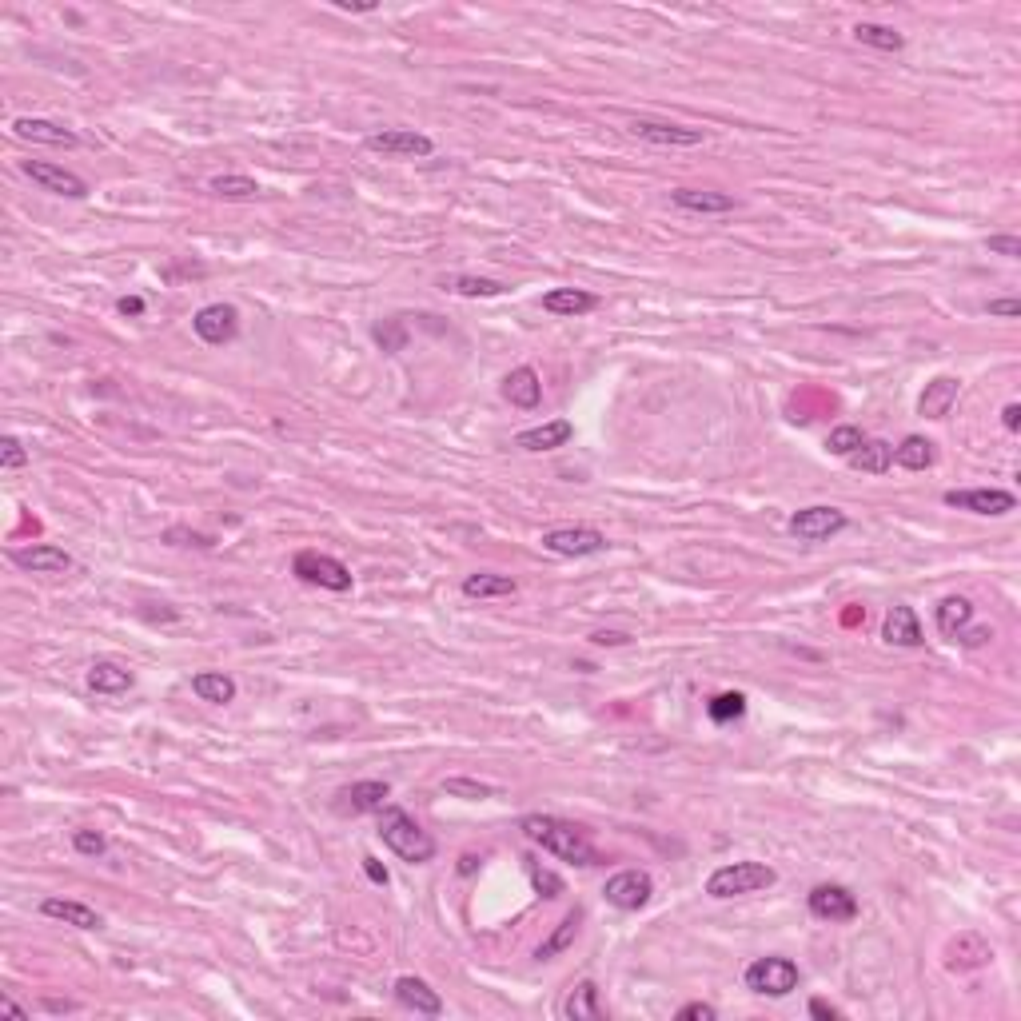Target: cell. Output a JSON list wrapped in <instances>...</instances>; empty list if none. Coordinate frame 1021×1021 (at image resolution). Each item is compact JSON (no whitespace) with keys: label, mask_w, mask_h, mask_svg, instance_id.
Wrapping results in <instances>:
<instances>
[{"label":"cell","mask_w":1021,"mask_h":1021,"mask_svg":"<svg viewBox=\"0 0 1021 1021\" xmlns=\"http://www.w3.org/2000/svg\"><path fill=\"white\" fill-rule=\"evenodd\" d=\"M854 40L866 44V48H878V52H902V48H906V36H902V32H894V28H886V24H870V20L854 24Z\"/></svg>","instance_id":"obj_34"},{"label":"cell","mask_w":1021,"mask_h":1021,"mask_svg":"<svg viewBox=\"0 0 1021 1021\" xmlns=\"http://www.w3.org/2000/svg\"><path fill=\"white\" fill-rule=\"evenodd\" d=\"M591 643H599V647H623L627 635H619V631H599V635H591Z\"/></svg>","instance_id":"obj_51"},{"label":"cell","mask_w":1021,"mask_h":1021,"mask_svg":"<svg viewBox=\"0 0 1021 1021\" xmlns=\"http://www.w3.org/2000/svg\"><path fill=\"white\" fill-rule=\"evenodd\" d=\"M774 882H778V874L766 862H730L706 878V894L710 898H742V894L766 890Z\"/></svg>","instance_id":"obj_3"},{"label":"cell","mask_w":1021,"mask_h":1021,"mask_svg":"<svg viewBox=\"0 0 1021 1021\" xmlns=\"http://www.w3.org/2000/svg\"><path fill=\"white\" fill-rule=\"evenodd\" d=\"M475 862H479L475 854H463V858H459V874H471V870H475Z\"/></svg>","instance_id":"obj_55"},{"label":"cell","mask_w":1021,"mask_h":1021,"mask_svg":"<svg viewBox=\"0 0 1021 1021\" xmlns=\"http://www.w3.org/2000/svg\"><path fill=\"white\" fill-rule=\"evenodd\" d=\"M946 507L974 511V515H1010L1018 499L1014 491H1002V487H974V491H946Z\"/></svg>","instance_id":"obj_13"},{"label":"cell","mask_w":1021,"mask_h":1021,"mask_svg":"<svg viewBox=\"0 0 1021 1021\" xmlns=\"http://www.w3.org/2000/svg\"><path fill=\"white\" fill-rule=\"evenodd\" d=\"M519 830H523L535 846H543L547 854H555V858H563V862H575V866H595V862H599V850H595L591 834H587L583 826L567 822V818H555V814H527V818L519 822Z\"/></svg>","instance_id":"obj_1"},{"label":"cell","mask_w":1021,"mask_h":1021,"mask_svg":"<svg viewBox=\"0 0 1021 1021\" xmlns=\"http://www.w3.org/2000/svg\"><path fill=\"white\" fill-rule=\"evenodd\" d=\"M563 1014L571 1021H599L603 1018V1006H599V986L587 978V982H579L571 994H567V1002H563Z\"/></svg>","instance_id":"obj_30"},{"label":"cell","mask_w":1021,"mask_h":1021,"mask_svg":"<svg viewBox=\"0 0 1021 1021\" xmlns=\"http://www.w3.org/2000/svg\"><path fill=\"white\" fill-rule=\"evenodd\" d=\"M706 714H710V722L726 726V722H734V718L746 714V694H742V690H722V694H714V698L706 702Z\"/></svg>","instance_id":"obj_35"},{"label":"cell","mask_w":1021,"mask_h":1021,"mask_svg":"<svg viewBox=\"0 0 1021 1021\" xmlns=\"http://www.w3.org/2000/svg\"><path fill=\"white\" fill-rule=\"evenodd\" d=\"M379 838H383L387 850H395L411 866H423V862L435 858V838L399 806H383L379 810Z\"/></svg>","instance_id":"obj_2"},{"label":"cell","mask_w":1021,"mask_h":1021,"mask_svg":"<svg viewBox=\"0 0 1021 1021\" xmlns=\"http://www.w3.org/2000/svg\"><path fill=\"white\" fill-rule=\"evenodd\" d=\"M954 639H962V647H986V643L994 639V631H990V627H978V631H958Z\"/></svg>","instance_id":"obj_46"},{"label":"cell","mask_w":1021,"mask_h":1021,"mask_svg":"<svg viewBox=\"0 0 1021 1021\" xmlns=\"http://www.w3.org/2000/svg\"><path fill=\"white\" fill-rule=\"evenodd\" d=\"M603 894H607V902L615 910H643L651 902V894H655V882H651L647 870H619V874L607 878Z\"/></svg>","instance_id":"obj_7"},{"label":"cell","mask_w":1021,"mask_h":1021,"mask_svg":"<svg viewBox=\"0 0 1021 1021\" xmlns=\"http://www.w3.org/2000/svg\"><path fill=\"white\" fill-rule=\"evenodd\" d=\"M970 619H974V603L966 599V595H950V599H942L938 603V611H934V623H938V631L942 635H958V631H966L970 627Z\"/></svg>","instance_id":"obj_28"},{"label":"cell","mask_w":1021,"mask_h":1021,"mask_svg":"<svg viewBox=\"0 0 1021 1021\" xmlns=\"http://www.w3.org/2000/svg\"><path fill=\"white\" fill-rule=\"evenodd\" d=\"M531 882H535V890H539L543 898H559V894H563V878H555L551 870L531 866Z\"/></svg>","instance_id":"obj_43"},{"label":"cell","mask_w":1021,"mask_h":1021,"mask_svg":"<svg viewBox=\"0 0 1021 1021\" xmlns=\"http://www.w3.org/2000/svg\"><path fill=\"white\" fill-rule=\"evenodd\" d=\"M718 1018V1010L710 1006V1002H686L679 1010V1021H714Z\"/></svg>","instance_id":"obj_45"},{"label":"cell","mask_w":1021,"mask_h":1021,"mask_svg":"<svg viewBox=\"0 0 1021 1021\" xmlns=\"http://www.w3.org/2000/svg\"><path fill=\"white\" fill-rule=\"evenodd\" d=\"M503 395H507V403L519 407V411L539 407V399H543V379H539V371H535V367H515V371L503 379Z\"/></svg>","instance_id":"obj_20"},{"label":"cell","mask_w":1021,"mask_h":1021,"mask_svg":"<svg viewBox=\"0 0 1021 1021\" xmlns=\"http://www.w3.org/2000/svg\"><path fill=\"white\" fill-rule=\"evenodd\" d=\"M810 1018L838 1021V1018H842V1014H838V1010H834V1006H830V1002H822V998H814V1002H810Z\"/></svg>","instance_id":"obj_48"},{"label":"cell","mask_w":1021,"mask_h":1021,"mask_svg":"<svg viewBox=\"0 0 1021 1021\" xmlns=\"http://www.w3.org/2000/svg\"><path fill=\"white\" fill-rule=\"evenodd\" d=\"M595 308H599V296H591L583 288H551L543 296V312H551V316H587Z\"/></svg>","instance_id":"obj_25"},{"label":"cell","mask_w":1021,"mask_h":1021,"mask_svg":"<svg viewBox=\"0 0 1021 1021\" xmlns=\"http://www.w3.org/2000/svg\"><path fill=\"white\" fill-rule=\"evenodd\" d=\"M192 328H196V336L204 343L224 347V343H232L240 336V316H236L232 304H208V308H200L192 316Z\"/></svg>","instance_id":"obj_12"},{"label":"cell","mask_w":1021,"mask_h":1021,"mask_svg":"<svg viewBox=\"0 0 1021 1021\" xmlns=\"http://www.w3.org/2000/svg\"><path fill=\"white\" fill-rule=\"evenodd\" d=\"M395 998H399V1006H407V1010H415V1014H423V1018H439V1014H443V998H439L423 978L403 974V978L395 982Z\"/></svg>","instance_id":"obj_19"},{"label":"cell","mask_w":1021,"mask_h":1021,"mask_svg":"<svg viewBox=\"0 0 1021 1021\" xmlns=\"http://www.w3.org/2000/svg\"><path fill=\"white\" fill-rule=\"evenodd\" d=\"M934 459H938V451H934V443L922 439V435H906V439L894 447V463L906 467V471H926V467H934Z\"/></svg>","instance_id":"obj_31"},{"label":"cell","mask_w":1021,"mask_h":1021,"mask_svg":"<svg viewBox=\"0 0 1021 1021\" xmlns=\"http://www.w3.org/2000/svg\"><path fill=\"white\" fill-rule=\"evenodd\" d=\"M208 188H212L220 200H252V196H260V184H256L252 176H236V172L216 176Z\"/></svg>","instance_id":"obj_37"},{"label":"cell","mask_w":1021,"mask_h":1021,"mask_svg":"<svg viewBox=\"0 0 1021 1021\" xmlns=\"http://www.w3.org/2000/svg\"><path fill=\"white\" fill-rule=\"evenodd\" d=\"M806 906H810V914L822 918V922H854V918H858V898H854L846 886H838V882L814 886L810 898H806Z\"/></svg>","instance_id":"obj_10"},{"label":"cell","mask_w":1021,"mask_h":1021,"mask_svg":"<svg viewBox=\"0 0 1021 1021\" xmlns=\"http://www.w3.org/2000/svg\"><path fill=\"white\" fill-rule=\"evenodd\" d=\"M990 962H994V950L982 934H958L946 946V970H954V974H970V970H982Z\"/></svg>","instance_id":"obj_15"},{"label":"cell","mask_w":1021,"mask_h":1021,"mask_svg":"<svg viewBox=\"0 0 1021 1021\" xmlns=\"http://www.w3.org/2000/svg\"><path fill=\"white\" fill-rule=\"evenodd\" d=\"M571 435H575V423H571V419H551V423H543V427L519 431L515 443H519L523 451H555V447L571 443Z\"/></svg>","instance_id":"obj_24"},{"label":"cell","mask_w":1021,"mask_h":1021,"mask_svg":"<svg viewBox=\"0 0 1021 1021\" xmlns=\"http://www.w3.org/2000/svg\"><path fill=\"white\" fill-rule=\"evenodd\" d=\"M519 587H515V579L511 575H487V571H479V575H467L463 579V595L467 599H507V595H515Z\"/></svg>","instance_id":"obj_32"},{"label":"cell","mask_w":1021,"mask_h":1021,"mask_svg":"<svg viewBox=\"0 0 1021 1021\" xmlns=\"http://www.w3.org/2000/svg\"><path fill=\"white\" fill-rule=\"evenodd\" d=\"M20 168H24V176H28L32 184H40L44 192H56V196H68V200H84V196H88V184H84L76 172L60 168V164H48V160H24Z\"/></svg>","instance_id":"obj_11"},{"label":"cell","mask_w":1021,"mask_h":1021,"mask_svg":"<svg viewBox=\"0 0 1021 1021\" xmlns=\"http://www.w3.org/2000/svg\"><path fill=\"white\" fill-rule=\"evenodd\" d=\"M990 316H1002V320H1018L1021 304H1018V300H990Z\"/></svg>","instance_id":"obj_47"},{"label":"cell","mask_w":1021,"mask_h":1021,"mask_svg":"<svg viewBox=\"0 0 1021 1021\" xmlns=\"http://www.w3.org/2000/svg\"><path fill=\"white\" fill-rule=\"evenodd\" d=\"M443 790H447L451 798H471V802H475V798H491V794H495L487 782H471V778H447V782H443Z\"/></svg>","instance_id":"obj_40"},{"label":"cell","mask_w":1021,"mask_h":1021,"mask_svg":"<svg viewBox=\"0 0 1021 1021\" xmlns=\"http://www.w3.org/2000/svg\"><path fill=\"white\" fill-rule=\"evenodd\" d=\"M116 308H120V316H144V300L140 296H124Z\"/></svg>","instance_id":"obj_50"},{"label":"cell","mask_w":1021,"mask_h":1021,"mask_svg":"<svg viewBox=\"0 0 1021 1021\" xmlns=\"http://www.w3.org/2000/svg\"><path fill=\"white\" fill-rule=\"evenodd\" d=\"M132 671H124L120 663H92V671H88V686L96 690V694H124L128 686H132Z\"/></svg>","instance_id":"obj_33"},{"label":"cell","mask_w":1021,"mask_h":1021,"mask_svg":"<svg viewBox=\"0 0 1021 1021\" xmlns=\"http://www.w3.org/2000/svg\"><path fill=\"white\" fill-rule=\"evenodd\" d=\"M292 571H296L304 583H312V587H324V591H351V571L343 567L340 559H332V555L300 551L296 563H292Z\"/></svg>","instance_id":"obj_6"},{"label":"cell","mask_w":1021,"mask_h":1021,"mask_svg":"<svg viewBox=\"0 0 1021 1021\" xmlns=\"http://www.w3.org/2000/svg\"><path fill=\"white\" fill-rule=\"evenodd\" d=\"M367 152H379V156H431L435 152V140L415 132V128H383V132H371L363 140Z\"/></svg>","instance_id":"obj_8"},{"label":"cell","mask_w":1021,"mask_h":1021,"mask_svg":"<svg viewBox=\"0 0 1021 1021\" xmlns=\"http://www.w3.org/2000/svg\"><path fill=\"white\" fill-rule=\"evenodd\" d=\"M451 292H459V296H467V300H491V296H503L507 288L499 284V280H479V276H459L455 284H451Z\"/></svg>","instance_id":"obj_39"},{"label":"cell","mask_w":1021,"mask_h":1021,"mask_svg":"<svg viewBox=\"0 0 1021 1021\" xmlns=\"http://www.w3.org/2000/svg\"><path fill=\"white\" fill-rule=\"evenodd\" d=\"M862 443H866V431L854 427V423H842V427H834V431L826 435V451H830V455H842V459H850Z\"/></svg>","instance_id":"obj_38"},{"label":"cell","mask_w":1021,"mask_h":1021,"mask_svg":"<svg viewBox=\"0 0 1021 1021\" xmlns=\"http://www.w3.org/2000/svg\"><path fill=\"white\" fill-rule=\"evenodd\" d=\"M192 694L200 702H212V706H228L236 698V679L224 675V671H200L192 675Z\"/></svg>","instance_id":"obj_26"},{"label":"cell","mask_w":1021,"mask_h":1021,"mask_svg":"<svg viewBox=\"0 0 1021 1021\" xmlns=\"http://www.w3.org/2000/svg\"><path fill=\"white\" fill-rule=\"evenodd\" d=\"M543 547L563 559H583V555H599L607 547V535L595 527H555L543 535Z\"/></svg>","instance_id":"obj_9"},{"label":"cell","mask_w":1021,"mask_h":1021,"mask_svg":"<svg viewBox=\"0 0 1021 1021\" xmlns=\"http://www.w3.org/2000/svg\"><path fill=\"white\" fill-rule=\"evenodd\" d=\"M0 1014L4 1018H16V1021H28V1010H20L12 998H0Z\"/></svg>","instance_id":"obj_53"},{"label":"cell","mask_w":1021,"mask_h":1021,"mask_svg":"<svg viewBox=\"0 0 1021 1021\" xmlns=\"http://www.w3.org/2000/svg\"><path fill=\"white\" fill-rule=\"evenodd\" d=\"M579 922H583V914H579V910H571V914L559 922V930H555V934H551V938L539 946V954H535V958H539V962H551L555 954H563V950L575 942V934H579Z\"/></svg>","instance_id":"obj_36"},{"label":"cell","mask_w":1021,"mask_h":1021,"mask_svg":"<svg viewBox=\"0 0 1021 1021\" xmlns=\"http://www.w3.org/2000/svg\"><path fill=\"white\" fill-rule=\"evenodd\" d=\"M798 982H802V974L790 958H758L746 966V990L766 994V998H786L798 990Z\"/></svg>","instance_id":"obj_4"},{"label":"cell","mask_w":1021,"mask_h":1021,"mask_svg":"<svg viewBox=\"0 0 1021 1021\" xmlns=\"http://www.w3.org/2000/svg\"><path fill=\"white\" fill-rule=\"evenodd\" d=\"M850 467L854 471H866V475H886L894 467V447L886 439H866L854 455H850Z\"/></svg>","instance_id":"obj_27"},{"label":"cell","mask_w":1021,"mask_h":1021,"mask_svg":"<svg viewBox=\"0 0 1021 1021\" xmlns=\"http://www.w3.org/2000/svg\"><path fill=\"white\" fill-rule=\"evenodd\" d=\"M1002 423H1006V431H1018V427H1021V403H1006V411H1002Z\"/></svg>","instance_id":"obj_52"},{"label":"cell","mask_w":1021,"mask_h":1021,"mask_svg":"<svg viewBox=\"0 0 1021 1021\" xmlns=\"http://www.w3.org/2000/svg\"><path fill=\"white\" fill-rule=\"evenodd\" d=\"M12 563L20 571H32V575H60L72 567V555L52 547V543H32V547H16L12 551Z\"/></svg>","instance_id":"obj_16"},{"label":"cell","mask_w":1021,"mask_h":1021,"mask_svg":"<svg viewBox=\"0 0 1021 1021\" xmlns=\"http://www.w3.org/2000/svg\"><path fill=\"white\" fill-rule=\"evenodd\" d=\"M671 200L679 204L682 212H734V196L726 192H702V188H679L671 192Z\"/></svg>","instance_id":"obj_29"},{"label":"cell","mask_w":1021,"mask_h":1021,"mask_svg":"<svg viewBox=\"0 0 1021 1021\" xmlns=\"http://www.w3.org/2000/svg\"><path fill=\"white\" fill-rule=\"evenodd\" d=\"M363 870H367V878H371V882L387 886V866H379V858H363Z\"/></svg>","instance_id":"obj_49"},{"label":"cell","mask_w":1021,"mask_h":1021,"mask_svg":"<svg viewBox=\"0 0 1021 1021\" xmlns=\"http://www.w3.org/2000/svg\"><path fill=\"white\" fill-rule=\"evenodd\" d=\"M958 391H962V379L938 375L934 383H926V391H922V399H918V411H922L926 419H946L950 407L958 403Z\"/></svg>","instance_id":"obj_21"},{"label":"cell","mask_w":1021,"mask_h":1021,"mask_svg":"<svg viewBox=\"0 0 1021 1021\" xmlns=\"http://www.w3.org/2000/svg\"><path fill=\"white\" fill-rule=\"evenodd\" d=\"M40 914H44V918H56V922H64V926H76V930H100V926H104V918H100L92 906L72 902V898H44Z\"/></svg>","instance_id":"obj_23"},{"label":"cell","mask_w":1021,"mask_h":1021,"mask_svg":"<svg viewBox=\"0 0 1021 1021\" xmlns=\"http://www.w3.org/2000/svg\"><path fill=\"white\" fill-rule=\"evenodd\" d=\"M12 132H16L20 140H28V144H52V148H76V144H80V136H76L72 128L52 124V120H36V116H20V120L12 124Z\"/></svg>","instance_id":"obj_17"},{"label":"cell","mask_w":1021,"mask_h":1021,"mask_svg":"<svg viewBox=\"0 0 1021 1021\" xmlns=\"http://www.w3.org/2000/svg\"><path fill=\"white\" fill-rule=\"evenodd\" d=\"M986 248H990L994 256H1006V260H1018L1021 256L1018 236H990V240H986Z\"/></svg>","instance_id":"obj_44"},{"label":"cell","mask_w":1021,"mask_h":1021,"mask_svg":"<svg viewBox=\"0 0 1021 1021\" xmlns=\"http://www.w3.org/2000/svg\"><path fill=\"white\" fill-rule=\"evenodd\" d=\"M882 639H886L890 647H922V623H918V615H914L906 603L890 607V615H886V623H882Z\"/></svg>","instance_id":"obj_22"},{"label":"cell","mask_w":1021,"mask_h":1021,"mask_svg":"<svg viewBox=\"0 0 1021 1021\" xmlns=\"http://www.w3.org/2000/svg\"><path fill=\"white\" fill-rule=\"evenodd\" d=\"M24 463H28L24 443H20L16 435H4V439H0V467H4V471H20Z\"/></svg>","instance_id":"obj_41"},{"label":"cell","mask_w":1021,"mask_h":1021,"mask_svg":"<svg viewBox=\"0 0 1021 1021\" xmlns=\"http://www.w3.org/2000/svg\"><path fill=\"white\" fill-rule=\"evenodd\" d=\"M387 798H391V786H387V782H375V778L351 782V786L340 790V810H351V814H379V810L387 806Z\"/></svg>","instance_id":"obj_18"},{"label":"cell","mask_w":1021,"mask_h":1021,"mask_svg":"<svg viewBox=\"0 0 1021 1021\" xmlns=\"http://www.w3.org/2000/svg\"><path fill=\"white\" fill-rule=\"evenodd\" d=\"M631 132L647 144H659V148H694L702 144V128H682V124H671V120H631Z\"/></svg>","instance_id":"obj_14"},{"label":"cell","mask_w":1021,"mask_h":1021,"mask_svg":"<svg viewBox=\"0 0 1021 1021\" xmlns=\"http://www.w3.org/2000/svg\"><path fill=\"white\" fill-rule=\"evenodd\" d=\"M72 846H76V854H84V858H100V854L108 850L104 834H96V830H76V834H72Z\"/></svg>","instance_id":"obj_42"},{"label":"cell","mask_w":1021,"mask_h":1021,"mask_svg":"<svg viewBox=\"0 0 1021 1021\" xmlns=\"http://www.w3.org/2000/svg\"><path fill=\"white\" fill-rule=\"evenodd\" d=\"M846 527H850V519L838 507H802V511L790 515V531L802 543H826V539L842 535Z\"/></svg>","instance_id":"obj_5"},{"label":"cell","mask_w":1021,"mask_h":1021,"mask_svg":"<svg viewBox=\"0 0 1021 1021\" xmlns=\"http://www.w3.org/2000/svg\"><path fill=\"white\" fill-rule=\"evenodd\" d=\"M336 8H347V12H375V4H351V0H336Z\"/></svg>","instance_id":"obj_54"}]
</instances>
